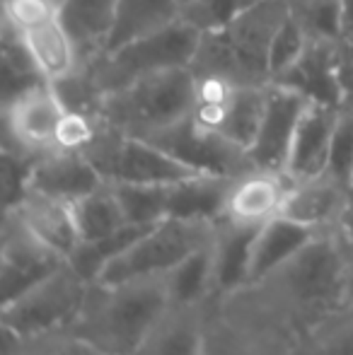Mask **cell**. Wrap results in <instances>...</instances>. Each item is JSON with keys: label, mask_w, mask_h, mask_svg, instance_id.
Listing matches in <instances>:
<instances>
[{"label": "cell", "mask_w": 353, "mask_h": 355, "mask_svg": "<svg viewBox=\"0 0 353 355\" xmlns=\"http://www.w3.org/2000/svg\"><path fill=\"white\" fill-rule=\"evenodd\" d=\"M273 83L291 87L307 102L341 109L346 104L344 49L339 42H307L302 56L288 73Z\"/></svg>", "instance_id": "obj_13"}, {"label": "cell", "mask_w": 353, "mask_h": 355, "mask_svg": "<svg viewBox=\"0 0 353 355\" xmlns=\"http://www.w3.org/2000/svg\"><path fill=\"white\" fill-rule=\"evenodd\" d=\"M58 0H3V24L19 37L46 22L58 19Z\"/></svg>", "instance_id": "obj_37"}, {"label": "cell", "mask_w": 353, "mask_h": 355, "mask_svg": "<svg viewBox=\"0 0 353 355\" xmlns=\"http://www.w3.org/2000/svg\"><path fill=\"white\" fill-rule=\"evenodd\" d=\"M291 15V0H257L230 24L203 32L191 73H218L237 85L271 83V44Z\"/></svg>", "instance_id": "obj_3"}, {"label": "cell", "mask_w": 353, "mask_h": 355, "mask_svg": "<svg viewBox=\"0 0 353 355\" xmlns=\"http://www.w3.org/2000/svg\"><path fill=\"white\" fill-rule=\"evenodd\" d=\"M315 234L317 232H312V230L283 218V215H276V218L264 223L255 234L247 283H257V281H261V278H266L268 273L276 271L281 263H286L293 254L300 252Z\"/></svg>", "instance_id": "obj_22"}, {"label": "cell", "mask_w": 353, "mask_h": 355, "mask_svg": "<svg viewBox=\"0 0 353 355\" xmlns=\"http://www.w3.org/2000/svg\"><path fill=\"white\" fill-rule=\"evenodd\" d=\"M179 3H182V10H184V8H187L189 3H193V0H179Z\"/></svg>", "instance_id": "obj_44"}, {"label": "cell", "mask_w": 353, "mask_h": 355, "mask_svg": "<svg viewBox=\"0 0 353 355\" xmlns=\"http://www.w3.org/2000/svg\"><path fill=\"white\" fill-rule=\"evenodd\" d=\"M336 227H339V232L344 234L346 242L353 247V184H349V191H346V201H344V208H341Z\"/></svg>", "instance_id": "obj_42"}, {"label": "cell", "mask_w": 353, "mask_h": 355, "mask_svg": "<svg viewBox=\"0 0 353 355\" xmlns=\"http://www.w3.org/2000/svg\"><path fill=\"white\" fill-rule=\"evenodd\" d=\"M346 191H349V182L334 177L332 172L317 174L310 179H291V187H288L278 215L312 230V232H322L339 223Z\"/></svg>", "instance_id": "obj_15"}, {"label": "cell", "mask_w": 353, "mask_h": 355, "mask_svg": "<svg viewBox=\"0 0 353 355\" xmlns=\"http://www.w3.org/2000/svg\"><path fill=\"white\" fill-rule=\"evenodd\" d=\"M5 211L17 213V218L32 230L34 237H39L46 247L61 254L63 259H71V254L80 244V230H78L76 223L73 203L63 201V198L29 189L19 198L17 206L5 208Z\"/></svg>", "instance_id": "obj_17"}, {"label": "cell", "mask_w": 353, "mask_h": 355, "mask_svg": "<svg viewBox=\"0 0 353 355\" xmlns=\"http://www.w3.org/2000/svg\"><path fill=\"white\" fill-rule=\"evenodd\" d=\"M112 187L128 225L153 227L167 218L172 184H112Z\"/></svg>", "instance_id": "obj_28"}, {"label": "cell", "mask_w": 353, "mask_h": 355, "mask_svg": "<svg viewBox=\"0 0 353 355\" xmlns=\"http://www.w3.org/2000/svg\"><path fill=\"white\" fill-rule=\"evenodd\" d=\"M89 281L71 261L34 283L8 304H0V329L17 336L71 329L85 302Z\"/></svg>", "instance_id": "obj_7"}, {"label": "cell", "mask_w": 353, "mask_h": 355, "mask_svg": "<svg viewBox=\"0 0 353 355\" xmlns=\"http://www.w3.org/2000/svg\"><path fill=\"white\" fill-rule=\"evenodd\" d=\"M146 141L155 143L157 148L175 155L179 162L189 164L201 174H218V177H235L245 169L255 167L250 153L227 138L211 133L193 123V119H184L175 126L155 133Z\"/></svg>", "instance_id": "obj_11"}, {"label": "cell", "mask_w": 353, "mask_h": 355, "mask_svg": "<svg viewBox=\"0 0 353 355\" xmlns=\"http://www.w3.org/2000/svg\"><path fill=\"white\" fill-rule=\"evenodd\" d=\"M198 42H201V32L191 27L187 19H177L160 32L123 44L117 51L102 53L94 61H87V66L107 97L109 92L126 87L143 75L170 71V68H189Z\"/></svg>", "instance_id": "obj_5"}, {"label": "cell", "mask_w": 353, "mask_h": 355, "mask_svg": "<svg viewBox=\"0 0 353 355\" xmlns=\"http://www.w3.org/2000/svg\"><path fill=\"white\" fill-rule=\"evenodd\" d=\"M104 184L99 169L83 153L71 150H51L37 157L29 179V189H37L49 196L76 203Z\"/></svg>", "instance_id": "obj_18"}, {"label": "cell", "mask_w": 353, "mask_h": 355, "mask_svg": "<svg viewBox=\"0 0 353 355\" xmlns=\"http://www.w3.org/2000/svg\"><path fill=\"white\" fill-rule=\"evenodd\" d=\"M193 112L191 68H170L133 80L109 92L102 116L109 126L133 138H153L155 133L189 119Z\"/></svg>", "instance_id": "obj_4"}, {"label": "cell", "mask_w": 353, "mask_h": 355, "mask_svg": "<svg viewBox=\"0 0 353 355\" xmlns=\"http://www.w3.org/2000/svg\"><path fill=\"white\" fill-rule=\"evenodd\" d=\"M307 42H310V39L302 32L298 19L293 17V15H288L286 22L281 24V29L276 32L273 44H271V83L295 66L298 58L305 51Z\"/></svg>", "instance_id": "obj_39"}, {"label": "cell", "mask_w": 353, "mask_h": 355, "mask_svg": "<svg viewBox=\"0 0 353 355\" xmlns=\"http://www.w3.org/2000/svg\"><path fill=\"white\" fill-rule=\"evenodd\" d=\"M182 19V3L179 0H119L117 19L109 34L104 53L117 51L123 44H131L148 34L170 27Z\"/></svg>", "instance_id": "obj_23"}, {"label": "cell", "mask_w": 353, "mask_h": 355, "mask_svg": "<svg viewBox=\"0 0 353 355\" xmlns=\"http://www.w3.org/2000/svg\"><path fill=\"white\" fill-rule=\"evenodd\" d=\"M298 343L240 293L206 304L203 355H295Z\"/></svg>", "instance_id": "obj_8"}, {"label": "cell", "mask_w": 353, "mask_h": 355, "mask_svg": "<svg viewBox=\"0 0 353 355\" xmlns=\"http://www.w3.org/2000/svg\"><path fill=\"white\" fill-rule=\"evenodd\" d=\"M66 114L51 83H37L3 102L5 143L24 153L39 155L56 150V133Z\"/></svg>", "instance_id": "obj_10"}, {"label": "cell", "mask_w": 353, "mask_h": 355, "mask_svg": "<svg viewBox=\"0 0 353 355\" xmlns=\"http://www.w3.org/2000/svg\"><path fill=\"white\" fill-rule=\"evenodd\" d=\"M291 15L312 42H339L344 29L341 0H291Z\"/></svg>", "instance_id": "obj_32"}, {"label": "cell", "mask_w": 353, "mask_h": 355, "mask_svg": "<svg viewBox=\"0 0 353 355\" xmlns=\"http://www.w3.org/2000/svg\"><path fill=\"white\" fill-rule=\"evenodd\" d=\"M266 89L268 85H240L235 99L230 104V119H227L225 138L250 153L252 143L259 131L266 109Z\"/></svg>", "instance_id": "obj_31"}, {"label": "cell", "mask_w": 353, "mask_h": 355, "mask_svg": "<svg viewBox=\"0 0 353 355\" xmlns=\"http://www.w3.org/2000/svg\"><path fill=\"white\" fill-rule=\"evenodd\" d=\"M22 42L46 83H58L83 66L80 51L61 24V19H53V22H46L22 34Z\"/></svg>", "instance_id": "obj_24"}, {"label": "cell", "mask_w": 353, "mask_h": 355, "mask_svg": "<svg viewBox=\"0 0 353 355\" xmlns=\"http://www.w3.org/2000/svg\"><path fill=\"white\" fill-rule=\"evenodd\" d=\"M61 254L34 237L32 230L17 218L15 211L3 213L0 230V304L12 302L27 288L46 278L66 263Z\"/></svg>", "instance_id": "obj_9"}, {"label": "cell", "mask_w": 353, "mask_h": 355, "mask_svg": "<svg viewBox=\"0 0 353 355\" xmlns=\"http://www.w3.org/2000/svg\"><path fill=\"white\" fill-rule=\"evenodd\" d=\"M58 3H61V0H58Z\"/></svg>", "instance_id": "obj_46"}, {"label": "cell", "mask_w": 353, "mask_h": 355, "mask_svg": "<svg viewBox=\"0 0 353 355\" xmlns=\"http://www.w3.org/2000/svg\"><path fill=\"white\" fill-rule=\"evenodd\" d=\"M339 109L310 102L300 116L288 155L286 174L291 179H310L329 172L332 138Z\"/></svg>", "instance_id": "obj_16"}, {"label": "cell", "mask_w": 353, "mask_h": 355, "mask_svg": "<svg viewBox=\"0 0 353 355\" xmlns=\"http://www.w3.org/2000/svg\"><path fill=\"white\" fill-rule=\"evenodd\" d=\"M230 179L232 177H218V174H196V177L172 184L167 218L218 223L223 215V203H225Z\"/></svg>", "instance_id": "obj_25"}, {"label": "cell", "mask_w": 353, "mask_h": 355, "mask_svg": "<svg viewBox=\"0 0 353 355\" xmlns=\"http://www.w3.org/2000/svg\"><path fill=\"white\" fill-rule=\"evenodd\" d=\"M3 355H104L73 329L17 336L3 329Z\"/></svg>", "instance_id": "obj_29"}, {"label": "cell", "mask_w": 353, "mask_h": 355, "mask_svg": "<svg viewBox=\"0 0 353 355\" xmlns=\"http://www.w3.org/2000/svg\"><path fill=\"white\" fill-rule=\"evenodd\" d=\"M329 172L334 177L351 184L353 174V102H346L339 109L332 138V155H329Z\"/></svg>", "instance_id": "obj_40"}, {"label": "cell", "mask_w": 353, "mask_h": 355, "mask_svg": "<svg viewBox=\"0 0 353 355\" xmlns=\"http://www.w3.org/2000/svg\"><path fill=\"white\" fill-rule=\"evenodd\" d=\"M148 230L150 227H143V225H126L123 230H119V232L109 234V237H104V239L80 242L68 261L92 283V281H97L99 273H102L119 254L126 252V249L131 247L143 232H148Z\"/></svg>", "instance_id": "obj_30"}, {"label": "cell", "mask_w": 353, "mask_h": 355, "mask_svg": "<svg viewBox=\"0 0 353 355\" xmlns=\"http://www.w3.org/2000/svg\"><path fill=\"white\" fill-rule=\"evenodd\" d=\"M37 83H46V80L34 66L22 37L3 24V102Z\"/></svg>", "instance_id": "obj_33"}, {"label": "cell", "mask_w": 353, "mask_h": 355, "mask_svg": "<svg viewBox=\"0 0 353 355\" xmlns=\"http://www.w3.org/2000/svg\"><path fill=\"white\" fill-rule=\"evenodd\" d=\"M351 184H353V174H351Z\"/></svg>", "instance_id": "obj_45"}, {"label": "cell", "mask_w": 353, "mask_h": 355, "mask_svg": "<svg viewBox=\"0 0 353 355\" xmlns=\"http://www.w3.org/2000/svg\"><path fill=\"white\" fill-rule=\"evenodd\" d=\"M307 104L310 102L302 94L293 92L291 87L268 83L264 119L250 148V159L255 167L286 172L293 136H295V128Z\"/></svg>", "instance_id": "obj_12"}, {"label": "cell", "mask_w": 353, "mask_h": 355, "mask_svg": "<svg viewBox=\"0 0 353 355\" xmlns=\"http://www.w3.org/2000/svg\"><path fill=\"white\" fill-rule=\"evenodd\" d=\"M351 254L353 247L334 225L317 232L266 278L242 285L240 293L300 346L307 334L353 309L346 285Z\"/></svg>", "instance_id": "obj_1"}, {"label": "cell", "mask_w": 353, "mask_h": 355, "mask_svg": "<svg viewBox=\"0 0 353 355\" xmlns=\"http://www.w3.org/2000/svg\"><path fill=\"white\" fill-rule=\"evenodd\" d=\"M170 300L177 304H208L213 300V239L167 273Z\"/></svg>", "instance_id": "obj_27"}, {"label": "cell", "mask_w": 353, "mask_h": 355, "mask_svg": "<svg viewBox=\"0 0 353 355\" xmlns=\"http://www.w3.org/2000/svg\"><path fill=\"white\" fill-rule=\"evenodd\" d=\"M213 220L165 218L143 232L123 254H119L97 281L121 283L143 276H162L216 237Z\"/></svg>", "instance_id": "obj_6"}, {"label": "cell", "mask_w": 353, "mask_h": 355, "mask_svg": "<svg viewBox=\"0 0 353 355\" xmlns=\"http://www.w3.org/2000/svg\"><path fill=\"white\" fill-rule=\"evenodd\" d=\"M257 230L218 220L213 237V300L235 293L247 283Z\"/></svg>", "instance_id": "obj_20"}, {"label": "cell", "mask_w": 353, "mask_h": 355, "mask_svg": "<svg viewBox=\"0 0 353 355\" xmlns=\"http://www.w3.org/2000/svg\"><path fill=\"white\" fill-rule=\"evenodd\" d=\"M295 355H353V309L307 334Z\"/></svg>", "instance_id": "obj_34"}, {"label": "cell", "mask_w": 353, "mask_h": 355, "mask_svg": "<svg viewBox=\"0 0 353 355\" xmlns=\"http://www.w3.org/2000/svg\"><path fill=\"white\" fill-rule=\"evenodd\" d=\"M341 10H344V29H341V49H344L346 58L353 61V0H341Z\"/></svg>", "instance_id": "obj_41"}, {"label": "cell", "mask_w": 353, "mask_h": 355, "mask_svg": "<svg viewBox=\"0 0 353 355\" xmlns=\"http://www.w3.org/2000/svg\"><path fill=\"white\" fill-rule=\"evenodd\" d=\"M346 285H349V300H351V307H353V254L349 259V273H346Z\"/></svg>", "instance_id": "obj_43"}, {"label": "cell", "mask_w": 353, "mask_h": 355, "mask_svg": "<svg viewBox=\"0 0 353 355\" xmlns=\"http://www.w3.org/2000/svg\"><path fill=\"white\" fill-rule=\"evenodd\" d=\"M34 162H37L34 155L3 143V201H5V208L17 206L19 198L29 191V179H32Z\"/></svg>", "instance_id": "obj_38"}, {"label": "cell", "mask_w": 353, "mask_h": 355, "mask_svg": "<svg viewBox=\"0 0 353 355\" xmlns=\"http://www.w3.org/2000/svg\"><path fill=\"white\" fill-rule=\"evenodd\" d=\"M255 3L257 0H193L182 10V19H187L201 34L213 32L230 24Z\"/></svg>", "instance_id": "obj_36"}, {"label": "cell", "mask_w": 353, "mask_h": 355, "mask_svg": "<svg viewBox=\"0 0 353 355\" xmlns=\"http://www.w3.org/2000/svg\"><path fill=\"white\" fill-rule=\"evenodd\" d=\"M76 223L80 230V242H94L126 227V215L119 203V196L109 182L89 191L87 196L73 203Z\"/></svg>", "instance_id": "obj_26"}, {"label": "cell", "mask_w": 353, "mask_h": 355, "mask_svg": "<svg viewBox=\"0 0 353 355\" xmlns=\"http://www.w3.org/2000/svg\"><path fill=\"white\" fill-rule=\"evenodd\" d=\"M170 302L167 273L121 283L92 281L71 329L104 355H138Z\"/></svg>", "instance_id": "obj_2"}, {"label": "cell", "mask_w": 353, "mask_h": 355, "mask_svg": "<svg viewBox=\"0 0 353 355\" xmlns=\"http://www.w3.org/2000/svg\"><path fill=\"white\" fill-rule=\"evenodd\" d=\"M206 304L170 302L138 355H203Z\"/></svg>", "instance_id": "obj_19"}, {"label": "cell", "mask_w": 353, "mask_h": 355, "mask_svg": "<svg viewBox=\"0 0 353 355\" xmlns=\"http://www.w3.org/2000/svg\"><path fill=\"white\" fill-rule=\"evenodd\" d=\"M119 0H61L58 19L76 42L83 63L94 61L107 49L117 19Z\"/></svg>", "instance_id": "obj_21"}, {"label": "cell", "mask_w": 353, "mask_h": 355, "mask_svg": "<svg viewBox=\"0 0 353 355\" xmlns=\"http://www.w3.org/2000/svg\"><path fill=\"white\" fill-rule=\"evenodd\" d=\"M291 187L286 172L250 167L230 179L221 220L245 227H261L281 213L283 198Z\"/></svg>", "instance_id": "obj_14"}, {"label": "cell", "mask_w": 353, "mask_h": 355, "mask_svg": "<svg viewBox=\"0 0 353 355\" xmlns=\"http://www.w3.org/2000/svg\"><path fill=\"white\" fill-rule=\"evenodd\" d=\"M104 126H107V121H104L102 114L71 112V109H66L56 133V150H71V153L85 155L97 143V138L102 136Z\"/></svg>", "instance_id": "obj_35"}]
</instances>
